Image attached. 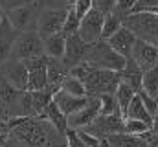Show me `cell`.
Instances as JSON below:
<instances>
[{"mask_svg": "<svg viewBox=\"0 0 158 147\" xmlns=\"http://www.w3.org/2000/svg\"><path fill=\"white\" fill-rule=\"evenodd\" d=\"M7 142L20 147H66V136L40 116L9 118Z\"/></svg>", "mask_w": 158, "mask_h": 147, "instance_id": "cell-1", "label": "cell"}, {"mask_svg": "<svg viewBox=\"0 0 158 147\" xmlns=\"http://www.w3.org/2000/svg\"><path fill=\"white\" fill-rule=\"evenodd\" d=\"M121 24L131 30L138 40L149 42L158 48V15L153 11H138L121 20Z\"/></svg>", "mask_w": 158, "mask_h": 147, "instance_id": "cell-2", "label": "cell"}, {"mask_svg": "<svg viewBox=\"0 0 158 147\" xmlns=\"http://www.w3.org/2000/svg\"><path fill=\"white\" fill-rule=\"evenodd\" d=\"M86 61L94 68L110 70V72H121L123 66H125V63H127V59L123 55H119L118 52H114L110 48V44L107 40H103V39H99L94 44H90Z\"/></svg>", "mask_w": 158, "mask_h": 147, "instance_id": "cell-3", "label": "cell"}, {"mask_svg": "<svg viewBox=\"0 0 158 147\" xmlns=\"http://www.w3.org/2000/svg\"><path fill=\"white\" fill-rule=\"evenodd\" d=\"M119 81H121L119 72L92 68L90 74L83 79V85L86 88V96H101V94H114Z\"/></svg>", "mask_w": 158, "mask_h": 147, "instance_id": "cell-4", "label": "cell"}, {"mask_svg": "<svg viewBox=\"0 0 158 147\" xmlns=\"http://www.w3.org/2000/svg\"><path fill=\"white\" fill-rule=\"evenodd\" d=\"M40 9H42V6L37 0H33L30 4H24V6H19V7H13V9L6 11V17H7V20L11 22V26L19 33H22V32H35Z\"/></svg>", "mask_w": 158, "mask_h": 147, "instance_id": "cell-5", "label": "cell"}, {"mask_svg": "<svg viewBox=\"0 0 158 147\" xmlns=\"http://www.w3.org/2000/svg\"><path fill=\"white\" fill-rule=\"evenodd\" d=\"M42 55H44L42 39H40V35L35 30V32H22V33H19L9 59L28 61V59H33V57H42Z\"/></svg>", "mask_w": 158, "mask_h": 147, "instance_id": "cell-6", "label": "cell"}, {"mask_svg": "<svg viewBox=\"0 0 158 147\" xmlns=\"http://www.w3.org/2000/svg\"><path fill=\"white\" fill-rule=\"evenodd\" d=\"M68 7H42L37 19V33L40 39L63 33Z\"/></svg>", "mask_w": 158, "mask_h": 147, "instance_id": "cell-7", "label": "cell"}, {"mask_svg": "<svg viewBox=\"0 0 158 147\" xmlns=\"http://www.w3.org/2000/svg\"><path fill=\"white\" fill-rule=\"evenodd\" d=\"M24 90L13 86L6 75L0 72V112L6 118H19L20 116V101Z\"/></svg>", "mask_w": 158, "mask_h": 147, "instance_id": "cell-8", "label": "cell"}, {"mask_svg": "<svg viewBox=\"0 0 158 147\" xmlns=\"http://www.w3.org/2000/svg\"><path fill=\"white\" fill-rule=\"evenodd\" d=\"M85 131L92 132L99 140H107L114 134L125 132V118L121 114H109V116L99 114L88 127H85Z\"/></svg>", "mask_w": 158, "mask_h": 147, "instance_id": "cell-9", "label": "cell"}, {"mask_svg": "<svg viewBox=\"0 0 158 147\" xmlns=\"http://www.w3.org/2000/svg\"><path fill=\"white\" fill-rule=\"evenodd\" d=\"M103 20H105V15L101 11H98L96 7H92L79 22V37L86 44H94L96 40H99L101 32H103Z\"/></svg>", "mask_w": 158, "mask_h": 147, "instance_id": "cell-10", "label": "cell"}, {"mask_svg": "<svg viewBox=\"0 0 158 147\" xmlns=\"http://www.w3.org/2000/svg\"><path fill=\"white\" fill-rule=\"evenodd\" d=\"M88 48H90V44H86V42L79 37L77 32H76V33L66 35V44H64L63 63H64V66L68 68V72H70L74 66H77L79 63L86 61Z\"/></svg>", "mask_w": 158, "mask_h": 147, "instance_id": "cell-11", "label": "cell"}, {"mask_svg": "<svg viewBox=\"0 0 158 147\" xmlns=\"http://www.w3.org/2000/svg\"><path fill=\"white\" fill-rule=\"evenodd\" d=\"M26 70H28V90L35 92L48 86V65H46V55L33 57L24 61Z\"/></svg>", "mask_w": 158, "mask_h": 147, "instance_id": "cell-12", "label": "cell"}, {"mask_svg": "<svg viewBox=\"0 0 158 147\" xmlns=\"http://www.w3.org/2000/svg\"><path fill=\"white\" fill-rule=\"evenodd\" d=\"M98 116H99V98L98 96H88L86 107H83L81 110L74 112L72 116H68V127L70 129H85Z\"/></svg>", "mask_w": 158, "mask_h": 147, "instance_id": "cell-13", "label": "cell"}, {"mask_svg": "<svg viewBox=\"0 0 158 147\" xmlns=\"http://www.w3.org/2000/svg\"><path fill=\"white\" fill-rule=\"evenodd\" d=\"M0 72L19 90H28V70H26L24 61L7 59L4 65H0Z\"/></svg>", "mask_w": 158, "mask_h": 147, "instance_id": "cell-14", "label": "cell"}, {"mask_svg": "<svg viewBox=\"0 0 158 147\" xmlns=\"http://www.w3.org/2000/svg\"><path fill=\"white\" fill-rule=\"evenodd\" d=\"M131 57L134 59V63H136L143 72L158 66V48L153 46V44H149V42L136 40Z\"/></svg>", "mask_w": 158, "mask_h": 147, "instance_id": "cell-15", "label": "cell"}, {"mask_svg": "<svg viewBox=\"0 0 158 147\" xmlns=\"http://www.w3.org/2000/svg\"><path fill=\"white\" fill-rule=\"evenodd\" d=\"M17 37H19V32L11 26V22L4 15V19L0 20V65H4L9 59Z\"/></svg>", "mask_w": 158, "mask_h": 147, "instance_id": "cell-16", "label": "cell"}, {"mask_svg": "<svg viewBox=\"0 0 158 147\" xmlns=\"http://www.w3.org/2000/svg\"><path fill=\"white\" fill-rule=\"evenodd\" d=\"M53 101L57 103V107L61 109V112L68 118V116H72L74 112H77V110H81L83 107H86L88 96H72V94H68V92H64V90H57V92L53 94Z\"/></svg>", "mask_w": 158, "mask_h": 147, "instance_id": "cell-17", "label": "cell"}, {"mask_svg": "<svg viewBox=\"0 0 158 147\" xmlns=\"http://www.w3.org/2000/svg\"><path fill=\"white\" fill-rule=\"evenodd\" d=\"M136 40H138V39L134 37V33H132L131 30H127L125 26H121L107 42L110 44V48H112L114 52H118L119 55H123L125 59H129L131 53H132V48H134Z\"/></svg>", "mask_w": 158, "mask_h": 147, "instance_id": "cell-18", "label": "cell"}, {"mask_svg": "<svg viewBox=\"0 0 158 147\" xmlns=\"http://www.w3.org/2000/svg\"><path fill=\"white\" fill-rule=\"evenodd\" d=\"M40 118H44L48 123H52V125L61 132V134H64V132H66V129H68V118L61 112V109L57 107V103H55L53 99L46 105V109L42 110Z\"/></svg>", "mask_w": 158, "mask_h": 147, "instance_id": "cell-19", "label": "cell"}, {"mask_svg": "<svg viewBox=\"0 0 158 147\" xmlns=\"http://www.w3.org/2000/svg\"><path fill=\"white\" fill-rule=\"evenodd\" d=\"M119 77H121V81H125L127 85H131L136 92H140V90H142V77H143V70L134 63V59H132V57H129V59H127V63H125L123 70L119 72Z\"/></svg>", "mask_w": 158, "mask_h": 147, "instance_id": "cell-20", "label": "cell"}, {"mask_svg": "<svg viewBox=\"0 0 158 147\" xmlns=\"http://www.w3.org/2000/svg\"><path fill=\"white\" fill-rule=\"evenodd\" d=\"M46 65H48V86H53L57 90H61V81L68 75V68L64 66L63 59H53V57H46Z\"/></svg>", "mask_w": 158, "mask_h": 147, "instance_id": "cell-21", "label": "cell"}, {"mask_svg": "<svg viewBox=\"0 0 158 147\" xmlns=\"http://www.w3.org/2000/svg\"><path fill=\"white\" fill-rule=\"evenodd\" d=\"M64 44H66V37L63 35V33H57V35L42 39L44 55L46 57H53V59H63V55H64Z\"/></svg>", "mask_w": 158, "mask_h": 147, "instance_id": "cell-22", "label": "cell"}, {"mask_svg": "<svg viewBox=\"0 0 158 147\" xmlns=\"http://www.w3.org/2000/svg\"><path fill=\"white\" fill-rule=\"evenodd\" d=\"M125 118L142 120V121H145V123H149V125L153 127V116L149 114V110L145 109V105H143V101H142L140 94H136V96L132 98V101L129 103V109H127V114H125Z\"/></svg>", "mask_w": 158, "mask_h": 147, "instance_id": "cell-23", "label": "cell"}, {"mask_svg": "<svg viewBox=\"0 0 158 147\" xmlns=\"http://www.w3.org/2000/svg\"><path fill=\"white\" fill-rule=\"evenodd\" d=\"M107 142H109V145H110V147H149L142 136L129 134V132H119V134H114V136L107 138Z\"/></svg>", "mask_w": 158, "mask_h": 147, "instance_id": "cell-24", "label": "cell"}, {"mask_svg": "<svg viewBox=\"0 0 158 147\" xmlns=\"http://www.w3.org/2000/svg\"><path fill=\"white\" fill-rule=\"evenodd\" d=\"M136 94H138V92H136L131 85H127L125 81H119V85H118V88H116V92H114V96H116V99H118L119 112H121L123 118H125V114H127L129 103L132 101V98H134Z\"/></svg>", "mask_w": 158, "mask_h": 147, "instance_id": "cell-25", "label": "cell"}, {"mask_svg": "<svg viewBox=\"0 0 158 147\" xmlns=\"http://www.w3.org/2000/svg\"><path fill=\"white\" fill-rule=\"evenodd\" d=\"M142 92H145L147 96L158 99V66L143 72V77H142Z\"/></svg>", "mask_w": 158, "mask_h": 147, "instance_id": "cell-26", "label": "cell"}, {"mask_svg": "<svg viewBox=\"0 0 158 147\" xmlns=\"http://www.w3.org/2000/svg\"><path fill=\"white\" fill-rule=\"evenodd\" d=\"M59 88L64 90V92H68V94H72V96H86V88H85L83 81L77 79V77H74L72 74H68L61 81V86Z\"/></svg>", "mask_w": 158, "mask_h": 147, "instance_id": "cell-27", "label": "cell"}, {"mask_svg": "<svg viewBox=\"0 0 158 147\" xmlns=\"http://www.w3.org/2000/svg\"><path fill=\"white\" fill-rule=\"evenodd\" d=\"M99 98V114L109 116V114H121L119 112V105L118 99L114 94H101Z\"/></svg>", "mask_w": 158, "mask_h": 147, "instance_id": "cell-28", "label": "cell"}, {"mask_svg": "<svg viewBox=\"0 0 158 147\" xmlns=\"http://www.w3.org/2000/svg\"><path fill=\"white\" fill-rule=\"evenodd\" d=\"M121 26H123V24H121V19H118L114 13H109V15H105V20H103V32H101V39H103V40H109V39L114 35V33L118 32Z\"/></svg>", "mask_w": 158, "mask_h": 147, "instance_id": "cell-29", "label": "cell"}, {"mask_svg": "<svg viewBox=\"0 0 158 147\" xmlns=\"http://www.w3.org/2000/svg\"><path fill=\"white\" fill-rule=\"evenodd\" d=\"M149 129H153L149 123L142 121V120H134V118H125V132L129 134H136L142 136L143 132H147Z\"/></svg>", "mask_w": 158, "mask_h": 147, "instance_id": "cell-30", "label": "cell"}, {"mask_svg": "<svg viewBox=\"0 0 158 147\" xmlns=\"http://www.w3.org/2000/svg\"><path fill=\"white\" fill-rule=\"evenodd\" d=\"M79 22L81 19L77 17V13L74 11V7L70 6L68 7V13H66V20H64V26H63V35H70V33H76L79 30Z\"/></svg>", "mask_w": 158, "mask_h": 147, "instance_id": "cell-31", "label": "cell"}, {"mask_svg": "<svg viewBox=\"0 0 158 147\" xmlns=\"http://www.w3.org/2000/svg\"><path fill=\"white\" fill-rule=\"evenodd\" d=\"M136 2L138 0H116V6H114V15L118 17V19H125V17H129V15H132L134 13V6H136Z\"/></svg>", "mask_w": 158, "mask_h": 147, "instance_id": "cell-32", "label": "cell"}, {"mask_svg": "<svg viewBox=\"0 0 158 147\" xmlns=\"http://www.w3.org/2000/svg\"><path fill=\"white\" fill-rule=\"evenodd\" d=\"M76 131H77L79 140H81L86 147H99L101 142H103V140H99L98 136H94L92 132H88V131H85V129H76Z\"/></svg>", "mask_w": 158, "mask_h": 147, "instance_id": "cell-33", "label": "cell"}, {"mask_svg": "<svg viewBox=\"0 0 158 147\" xmlns=\"http://www.w3.org/2000/svg\"><path fill=\"white\" fill-rule=\"evenodd\" d=\"M72 7H74V11L77 13L79 19H83V17H85L92 7H94V0H76Z\"/></svg>", "mask_w": 158, "mask_h": 147, "instance_id": "cell-34", "label": "cell"}, {"mask_svg": "<svg viewBox=\"0 0 158 147\" xmlns=\"http://www.w3.org/2000/svg\"><path fill=\"white\" fill-rule=\"evenodd\" d=\"M64 136H66V147H86L81 140H79L76 129H70V127H68L66 132H64Z\"/></svg>", "mask_w": 158, "mask_h": 147, "instance_id": "cell-35", "label": "cell"}, {"mask_svg": "<svg viewBox=\"0 0 158 147\" xmlns=\"http://www.w3.org/2000/svg\"><path fill=\"white\" fill-rule=\"evenodd\" d=\"M140 94V98H142V101H143V105H145V109L149 110V114L151 116H155L156 114V110H158V99H155V98H151V96H147L145 92H138Z\"/></svg>", "mask_w": 158, "mask_h": 147, "instance_id": "cell-36", "label": "cell"}, {"mask_svg": "<svg viewBox=\"0 0 158 147\" xmlns=\"http://www.w3.org/2000/svg\"><path fill=\"white\" fill-rule=\"evenodd\" d=\"M114 6H116V0H94V7L98 11H101L103 15H109L114 11Z\"/></svg>", "mask_w": 158, "mask_h": 147, "instance_id": "cell-37", "label": "cell"}, {"mask_svg": "<svg viewBox=\"0 0 158 147\" xmlns=\"http://www.w3.org/2000/svg\"><path fill=\"white\" fill-rule=\"evenodd\" d=\"M153 7H158V0H138L134 6V13L138 11H149Z\"/></svg>", "mask_w": 158, "mask_h": 147, "instance_id": "cell-38", "label": "cell"}, {"mask_svg": "<svg viewBox=\"0 0 158 147\" xmlns=\"http://www.w3.org/2000/svg\"><path fill=\"white\" fill-rule=\"evenodd\" d=\"M142 138L145 140V144L149 147H158V131L156 129H149L147 132L142 134Z\"/></svg>", "mask_w": 158, "mask_h": 147, "instance_id": "cell-39", "label": "cell"}, {"mask_svg": "<svg viewBox=\"0 0 158 147\" xmlns=\"http://www.w3.org/2000/svg\"><path fill=\"white\" fill-rule=\"evenodd\" d=\"M33 0H0V6L4 11H9L13 7H19V6H24V4H30Z\"/></svg>", "mask_w": 158, "mask_h": 147, "instance_id": "cell-40", "label": "cell"}, {"mask_svg": "<svg viewBox=\"0 0 158 147\" xmlns=\"http://www.w3.org/2000/svg\"><path fill=\"white\" fill-rule=\"evenodd\" d=\"M0 134L4 136L9 134V118H6L2 112H0Z\"/></svg>", "mask_w": 158, "mask_h": 147, "instance_id": "cell-41", "label": "cell"}, {"mask_svg": "<svg viewBox=\"0 0 158 147\" xmlns=\"http://www.w3.org/2000/svg\"><path fill=\"white\" fill-rule=\"evenodd\" d=\"M4 15H6V11H4V9H2V6H0V20L4 19Z\"/></svg>", "mask_w": 158, "mask_h": 147, "instance_id": "cell-42", "label": "cell"}, {"mask_svg": "<svg viewBox=\"0 0 158 147\" xmlns=\"http://www.w3.org/2000/svg\"><path fill=\"white\" fill-rule=\"evenodd\" d=\"M149 11H153L155 15H158V7H153V9H149Z\"/></svg>", "mask_w": 158, "mask_h": 147, "instance_id": "cell-43", "label": "cell"}]
</instances>
